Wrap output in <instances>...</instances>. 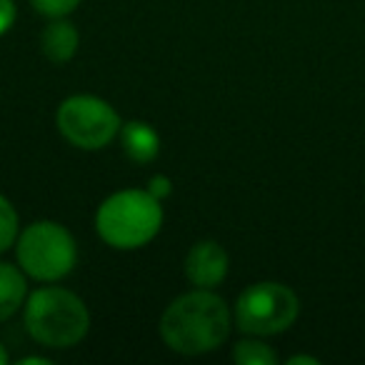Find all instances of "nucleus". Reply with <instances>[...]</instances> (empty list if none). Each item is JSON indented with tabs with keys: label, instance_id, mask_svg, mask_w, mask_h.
<instances>
[{
	"label": "nucleus",
	"instance_id": "obj_1",
	"mask_svg": "<svg viewBox=\"0 0 365 365\" xmlns=\"http://www.w3.org/2000/svg\"><path fill=\"white\" fill-rule=\"evenodd\" d=\"M165 345L182 355H203L220 348L230 335V308L220 295L198 288L175 298L160 318Z\"/></svg>",
	"mask_w": 365,
	"mask_h": 365
},
{
	"label": "nucleus",
	"instance_id": "obj_2",
	"mask_svg": "<svg viewBox=\"0 0 365 365\" xmlns=\"http://www.w3.org/2000/svg\"><path fill=\"white\" fill-rule=\"evenodd\" d=\"M163 200L150 190H118L103 200L96 213V230L115 250H135L148 245L163 225Z\"/></svg>",
	"mask_w": 365,
	"mask_h": 365
},
{
	"label": "nucleus",
	"instance_id": "obj_3",
	"mask_svg": "<svg viewBox=\"0 0 365 365\" xmlns=\"http://www.w3.org/2000/svg\"><path fill=\"white\" fill-rule=\"evenodd\" d=\"M26 328L46 348H73L88 335L91 315L76 293L48 285L28 295Z\"/></svg>",
	"mask_w": 365,
	"mask_h": 365
},
{
	"label": "nucleus",
	"instance_id": "obj_4",
	"mask_svg": "<svg viewBox=\"0 0 365 365\" xmlns=\"http://www.w3.org/2000/svg\"><path fill=\"white\" fill-rule=\"evenodd\" d=\"M76 238L56 220H38L18 235V263L31 278L56 283L76 268Z\"/></svg>",
	"mask_w": 365,
	"mask_h": 365
},
{
	"label": "nucleus",
	"instance_id": "obj_5",
	"mask_svg": "<svg viewBox=\"0 0 365 365\" xmlns=\"http://www.w3.org/2000/svg\"><path fill=\"white\" fill-rule=\"evenodd\" d=\"M300 313V300L283 283H255L238 295L235 320L248 335H278L295 323Z\"/></svg>",
	"mask_w": 365,
	"mask_h": 365
},
{
	"label": "nucleus",
	"instance_id": "obj_6",
	"mask_svg": "<svg viewBox=\"0 0 365 365\" xmlns=\"http://www.w3.org/2000/svg\"><path fill=\"white\" fill-rule=\"evenodd\" d=\"M58 130L71 145L83 150H101L120 135V115L98 96H71L58 108Z\"/></svg>",
	"mask_w": 365,
	"mask_h": 365
},
{
	"label": "nucleus",
	"instance_id": "obj_7",
	"mask_svg": "<svg viewBox=\"0 0 365 365\" xmlns=\"http://www.w3.org/2000/svg\"><path fill=\"white\" fill-rule=\"evenodd\" d=\"M185 275L195 288L213 290L228 275V253L215 240H200L185 258Z\"/></svg>",
	"mask_w": 365,
	"mask_h": 365
},
{
	"label": "nucleus",
	"instance_id": "obj_8",
	"mask_svg": "<svg viewBox=\"0 0 365 365\" xmlns=\"http://www.w3.org/2000/svg\"><path fill=\"white\" fill-rule=\"evenodd\" d=\"M120 143L125 155L138 165H148L158 158L160 153V135L153 130L148 123L130 120L120 128Z\"/></svg>",
	"mask_w": 365,
	"mask_h": 365
},
{
	"label": "nucleus",
	"instance_id": "obj_9",
	"mask_svg": "<svg viewBox=\"0 0 365 365\" xmlns=\"http://www.w3.org/2000/svg\"><path fill=\"white\" fill-rule=\"evenodd\" d=\"M78 36L76 26L71 21H63V18H53V23H48V28L41 36V48L48 56V61L53 63H68L78 51Z\"/></svg>",
	"mask_w": 365,
	"mask_h": 365
},
{
	"label": "nucleus",
	"instance_id": "obj_10",
	"mask_svg": "<svg viewBox=\"0 0 365 365\" xmlns=\"http://www.w3.org/2000/svg\"><path fill=\"white\" fill-rule=\"evenodd\" d=\"M28 295V283L23 268L18 270L11 263H0V323L18 313Z\"/></svg>",
	"mask_w": 365,
	"mask_h": 365
},
{
	"label": "nucleus",
	"instance_id": "obj_11",
	"mask_svg": "<svg viewBox=\"0 0 365 365\" xmlns=\"http://www.w3.org/2000/svg\"><path fill=\"white\" fill-rule=\"evenodd\" d=\"M233 360L238 365H275L278 355L270 345L260 340H240L233 348Z\"/></svg>",
	"mask_w": 365,
	"mask_h": 365
},
{
	"label": "nucleus",
	"instance_id": "obj_12",
	"mask_svg": "<svg viewBox=\"0 0 365 365\" xmlns=\"http://www.w3.org/2000/svg\"><path fill=\"white\" fill-rule=\"evenodd\" d=\"M18 210L13 208V203L6 198V195H0V253H6L11 245H16L18 240Z\"/></svg>",
	"mask_w": 365,
	"mask_h": 365
},
{
	"label": "nucleus",
	"instance_id": "obj_13",
	"mask_svg": "<svg viewBox=\"0 0 365 365\" xmlns=\"http://www.w3.org/2000/svg\"><path fill=\"white\" fill-rule=\"evenodd\" d=\"M81 3L83 0H31V6L46 18H66V16H71Z\"/></svg>",
	"mask_w": 365,
	"mask_h": 365
},
{
	"label": "nucleus",
	"instance_id": "obj_14",
	"mask_svg": "<svg viewBox=\"0 0 365 365\" xmlns=\"http://www.w3.org/2000/svg\"><path fill=\"white\" fill-rule=\"evenodd\" d=\"M18 16V8L13 0H0V36H6L8 31L13 28Z\"/></svg>",
	"mask_w": 365,
	"mask_h": 365
},
{
	"label": "nucleus",
	"instance_id": "obj_15",
	"mask_svg": "<svg viewBox=\"0 0 365 365\" xmlns=\"http://www.w3.org/2000/svg\"><path fill=\"white\" fill-rule=\"evenodd\" d=\"M148 190H150L153 195H155L158 200H165L168 195L173 193V182L168 175H153L150 180H148Z\"/></svg>",
	"mask_w": 365,
	"mask_h": 365
},
{
	"label": "nucleus",
	"instance_id": "obj_16",
	"mask_svg": "<svg viewBox=\"0 0 365 365\" xmlns=\"http://www.w3.org/2000/svg\"><path fill=\"white\" fill-rule=\"evenodd\" d=\"M300 363L318 365L320 360H318V358H313V355H293V358H288V365H300Z\"/></svg>",
	"mask_w": 365,
	"mask_h": 365
},
{
	"label": "nucleus",
	"instance_id": "obj_17",
	"mask_svg": "<svg viewBox=\"0 0 365 365\" xmlns=\"http://www.w3.org/2000/svg\"><path fill=\"white\" fill-rule=\"evenodd\" d=\"M23 365H51V358H43V355H28V358H21Z\"/></svg>",
	"mask_w": 365,
	"mask_h": 365
},
{
	"label": "nucleus",
	"instance_id": "obj_18",
	"mask_svg": "<svg viewBox=\"0 0 365 365\" xmlns=\"http://www.w3.org/2000/svg\"><path fill=\"white\" fill-rule=\"evenodd\" d=\"M8 363V350L3 348V343H0V365H6Z\"/></svg>",
	"mask_w": 365,
	"mask_h": 365
}]
</instances>
